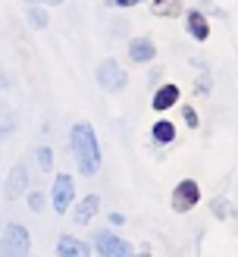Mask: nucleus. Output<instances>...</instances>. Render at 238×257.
Returning a JSON list of instances; mask_svg holds the SVG:
<instances>
[{"instance_id": "5", "label": "nucleus", "mask_w": 238, "mask_h": 257, "mask_svg": "<svg viewBox=\"0 0 238 257\" xmlns=\"http://www.w3.org/2000/svg\"><path fill=\"white\" fill-rule=\"evenodd\" d=\"M94 75H97V85L104 88V91H122V88L129 85V72H125L116 60H100Z\"/></svg>"}, {"instance_id": "17", "label": "nucleus", "mask_w": 238, "mask_h": 257, "mask_svg": "<svg viewBox=\"0 0 238 257\" xmlns=\"http://www.w3.org/2000/svg\"><path fill=\"white\" fill-rule=\"evenodd\" d=\"M182 119H185V125H188V128H197V125H200L197 110H194V107H188V104L182 107Z\"/></svg>"}, {"instance_id": "18", "label": "nucleus", "mask_w": 238, "mask_h": 257, "mask_svg": "<svg viewBox=\"0 0 238 257\" xmlns=\"http://www.w3.org/2000/svg\"><path fill=\"white\" fill-rule=\"evenodd\" d=\"M38 163H41V170L47 173L50 166H54V151H50V148H41V151H38Z\"/></svg>"}, {"instance_id": "23", "label": "nucleus", "mask_w": 238, "mask_h": 257, "mask_svg": "<svg viewBox=\"0 0 238 257\" xmlns=\"http://www.w3.org/2000/svg\"><path fill=\"white\" fill-rule=\"evenodd\" d=\"M135 257H150V251H147V248H144V251H138V254H135Z\"/></svg>"}, {"instance_id": "19", "label": "nucleus", "mask_w": 238, "mask_h": 257, "mask_svg": "<svg viewBox=\"0 0 238 257\" xmlns=\"http://www.w3.org/2000/svg\"><path fill=\"white\" fill-rule=\"evenodd\" d=\"M29 207H32L35 213L44 207V195H41V191H32V195H29Z\"/></svg>"}, {"instance_id": "2", "label": "nucleus", "mask_w": 238, "mask_h": 257, "mask_svg": "<svg viewBox=\"0 0 238 257\" xmlns=\"http://www.w3.org/2000/svg\"><path fill=\"white\" fill-rule=\"evenodd\" d=\"M0 251L4 257H32V238H29V229L19 226V223H10L4 229V238H0Z\"/></svg>"}, {"instance_id": "8", "label": "nucleus", "mask_w": 238, "mask_h": 257, "mask_svg": "<svg viewBox=\"0 0 238 257\" xmlns=\"http://www.w3.org/2000/svg\"><path fill=\"white\" fill-rule=\"evenodd\" d=\"M154 57H157V44L150 38L141 35V38H132L129 41V60L132 63H150Z\"/></svg>"}, {"instance_id": "10", "label": "nucleus", "mask_w": 238, "mask_h": 257, "mask_svg": "<svg viewBox=\"0 0 238 257\" xmlns=\"http://www.w3.org/2000/svg\"><path fill=\"white\" fill-rule=\"evenodd\" d=\"M57 254L60 257H91V248H88L82 238H75V235H60Z\"/></svg>"}, {"instance_id": "3", "label": "nucleus", "mask_w": 238, "mask_h": 257, "mask_svg": "<svg viewBox=\"0 0 238 257\" xmlns=\"http://www.w3.org/2000/svg\"><path fill=\"white\" fill-rule=\"evenodd\" d=\"M94 248L100 257H135V248L125 238H119L116 232H110V229H100L94 235Z\"/></svg>"}, {"instance_id": "16", "label": "nucleus", "mask_w": 238, "mask_h": 257, "mask_svg": "<svg viewBox=\"0 0 238 257\" xmlns=\"http://www.w3.org/2000/svg\"><path fill=\"white\" fill-rule=\"evenodd\" d=\"M210 210H213V216H219V220H225V216L232 213V207H229V201H225V198H213L210 201Z\"/></svg>"}, {"instance_id": "9", "label": "nucleus", "mask_w": 238, "mask_h": 257, "mask_svg": "<svg viewBox=\"0 0 238 257\" xmlns=\"http://www.w3.org/2000/svg\"><path fill=\"white\" fill-rule=\"evenodd\" d=\"M179 97H182V91H179V85H163V88H157L154 91V100H150V107H154L157 113H163V110H169L172 104H179Z\"/></svg>"}, {"instance_id": "4", "label": "nucleus", "mask_w": 238, "mask_h": 257, "mask_svg": "<svg viewBox=\"0 0 238 257\" xmlns=\"http://www.w3.org/2000/svg\"><path fill=\"white\" fill-rule=\"evenodd\" d=\"M197 201H200V185L194 182V179H182V182L172 188V195H169V204H172V210H175V213H188V210H194V207H197Z\"/></svg>"}, {"instance_id": "14", "label": "nucleus", "mask_w": 238, "mask_h": 257, "mask_svg": "<svg viewBox=\"0 0 238 257\" xmlns=\"http://www.w3.org/2000/svg\"><path fill=\"white\" fill-rule=\"evenodd\" d=\"M150 138H154V145H172L175 141V125L169 119H157L150 125Z\"/></svg>"}, {"instance_id": "15", "label": "nucleus", "mask_w": 238, "mask_h": 257, "mask_svg": "<svg viewBox=\"0 0 238 257\" xmlns=\"http://www.w3.org/2000/svg\"><path fill=\"white\" fill-rule=\"evenodd\" d=\"M25 16H29V22H32V29H47V10L44 7H29L25 10Z\"/></svg>"}, {"instance_id": "1", "label": "nucleus", "mask_w": 238, "mask_h": 257, "mask_svg": "<svg viewBox=\"0 0 238 257\" xmlns=\"http://www.w3.org/2000/svg\"><path fill=\"white\" fill-rule=\"evenodd\" d=\"M69 145H72V157L79 163V173L82 176H97L100 170V145H97V135L91 122H75L72 132H69Z\"/></svg>"}, {"instance_id": "7", "label": "nucleus", "mask_w": 238, "mask_h": 257, "mask_svg": "<svg viewBox=\"0 0 238 257\" xmlns=\"http://www.w3.org/2000/svg\"><path fill=\"white\" fill-rule=\"evenodd\" d=\"M185 32L194 38V41H207L210 38V22L200 10H185Z\"/></svg>"}, {"instance_id": "22", "label": "nucleus", "mask_w": 238, "mask_h": 257, "mask_svg": "<svg viewBox=\"0 0 238 257\" xmlns=\"http://www.w3.org/2000/svg\"><path fill=\"white\" fill-rule=\"evenodd\" d=\"M38 4H44V7H57V4H63V0H38Z\"/></svg>"}, {"instance_id": "12", "label": "nucleus", "mask_w": 238, "mask_h": 257, "mask_svg": "<svg viewBox=\"0 0 238 257\" xmlns=\"http://www.w3.org/2000/svg\"><path fill=\"white\" fill-rule=\"evenodd\" d=\"M150 13L160 19H175L185 13V0H150Z\"/></svg>"}, {"instance_id": "21", "label": "nucleus", "mask_w": 238, "mask_h": 257, "mask_svg": "<svg viewBox=\"0 0 238 257\" xmlns=\"http://www.w3.org/2000/svg\"><path fill=\"white\" fill-rule=\"evenodd\" d=\"M107 7H132L129 0H107Z\"/></svg>"}, {"instance_id": "24", "label": "nucleus", "mask_w": 238, "mask_h": 257, "mask_svg": "<svg viewBox=\"0 0 238 257\" xmlns=\"http://www.w3.org/2000/svg\"><path fill=\"white\" fill-rule=\"evenodd\" d=\"M129 4H132V7H135V4H141V0H129Z\"/></svg>"}, {"instance_id": "20", "label": "nucleus", "mask_w": 238, "mask_h": 257, "mask_svg": "<svg viewBox=\"0 0 238 257\" xmlns=\"http://www.w3.org/2000/svg\"><path fill=\"white\" fill-rule=\"evenodd\" d=\"M110 223H113V226H122L125 216H122V213H110Z\"/></svg>"}, {"instance_id": "13", "label": "nucleus", "mask_w": 238, "mask_h": 257, "mask_svg": "<svg viewBox=\"0 0 238 257\" xmlns=\"http://www.w3.org/2000/svg\"><path fill=\"white\" fill-rule=\"evenodd\" d=\"M25 185H29V170H25V163H16V166H13V173H10V179H7V195L10 198H19Z\"/></svg>"}, {"instance_id": "6", "label": "nucleus", "mask_w": 238, "mask_h": 257, "mask_svg": "<svg viewBox=\"0 0 238 257\" xmlns=\"http://www.w3.org/2000/svg\"><path fill=\"white\" fill-rule=\"evenodd\" d=\"M50 201H54V210H57V213H66V210L72 207V201H75V182H72L69 173H60V176L54 179Z\"/></svg>"}, {"instance_id": "11", "label": "nucleus", "mask_w": 238, "mask_h": 257, "mask_svg": "<svg viewBox=\"0 0 238 257\" xmlns=\"http://www.w3.org/2000/svg\"><path fill=\"white\" fill-rule=\"evenodd\" d=\"M100 210V198L97 195H85L79 204H75V210H72V220L79 223V226H88L91 223V216Z\"/></svg>"}]
</instances>
